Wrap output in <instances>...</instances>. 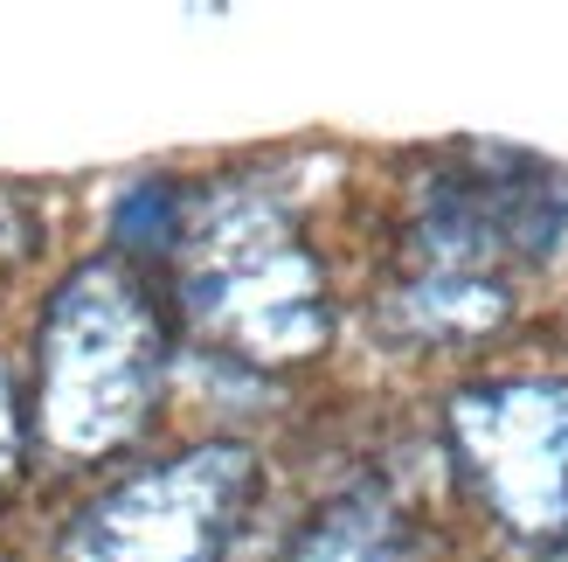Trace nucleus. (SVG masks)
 Listing matches in <instances>:
<instances>
[{
    "label": "nucleus",
    "mask_w": 568,
    "mask_h": 562,
    "mask_svg": "<svg viewBox=\"0 0 568 562\" xmlns=\"http://www.w3.org/2000/svg\"><path fill=\"white\" fill-rule=\"evenodd\" d=\"M458 444L520 535L568 528V389L506 382L458 397Z\"/></svg>",
    "instance_id": "4"
},
{
    "label": "nucleus",
    "mask_w": 568,
    "mask_h": 562,
    "mask_svg": "<svg viewBox=\"0 0 568 562\" xmlns=\"http://www.w3.org/2000/svg\"><path fill=\"white\" fill-rule=\"evenodd\" d=\"M187 313L250 354H305L326 333L320 271L264 202H222L187 230Z\"/></svg>",
    "instance_id": "1"
},
{
    "label": "nucleus",
    "mask_w": 568,
    "mask_h": 562,
    "mask_svg": "<svg viewBox=\"0 0 568 562\" xmlns=\"http://www.w3.org/2000/svg\"><path fill=\"white\" fill-rule=\"evenodd\" d=\"M257 480L250 452L209 444L166 472L111 493L77 535L83 562H222V542L243 514V493Z\"/></svg>",
    "instance_id": "3"
},
{
    "label": "nucleus",
    "mask_w": 568,
    "mask_h": 562,
    "mask_svg": "<svg viewBox=\"0 0 568 562\" xmlns=\"http://www.w3.org/2000/svg\"><path fill=\"white\" fill-rule=\"evenodd\" d=\"M561 222H568V188L541 160L471 153L458 174L437 181L423 237H430L444 278H471L499 258H548Z\"/></svg>",
    "instance_id": "5"
},
{
    "label": "nucleus",
    "mask_w": 568,
    "mask_h": 562,
    "mask_svg": "<svg viewBox=\"0 0 568 562\" xmlns=\"http://www.w3.org/2000/svg\"><path fill=\"white\" fill-rule=\"evenodd\" d=\"M153 320L119 271L77 278L55 320V431L70 444H111L153 397Z\"/></svg>",
    "instance_id": "2"
},
{
    "label": "nucleus",
    "mask_w": 568,
    "mask_h": 562,
    "mask_svg": "<svg viewBox=\"0 0 568 562\" xmlns=\"http://www.w3.org/2000/svg\"><path fill=\"white\" fill-rule=\"evenodd\" d=\"M298 562H416V542L382 500H339L305 535Z\"/></svg>",
    "instance_id": "6"
}]
</instances>
